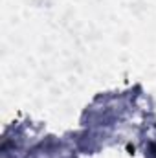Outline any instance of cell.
Here are the masks:
<instances>
[{
	"label": "cell",
	"instance_id": "6da1fadb",
	"mask_svg": "<svg viewBox=\"0 0 156 158\" xmlns=\"http://www.w3.org/2000/svg\"><path fill=\"white\" fill-rule=\"evenodd\" d=\"M153 155H154V156H156V143H154V145H153Z\"/></svg>",
	"mask_w": 156,
	"mask_h": 158
}]
</instances>
